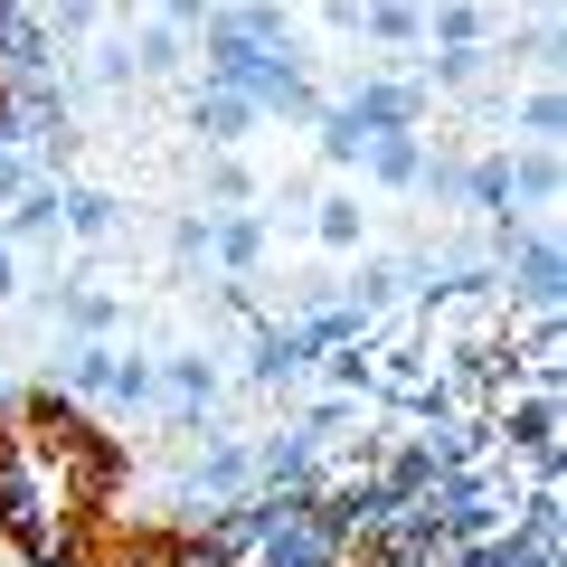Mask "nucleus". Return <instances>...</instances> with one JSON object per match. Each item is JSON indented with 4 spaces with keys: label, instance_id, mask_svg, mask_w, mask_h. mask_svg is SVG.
Instances as JSON below:
<instances>
[{
    "label": "nucleus",
    "instance_id": "dca6fc26",
    "mask_svg": "<svg viewBox=\"0 0 567 567\" xmlns=\"http://www.w3.org/2000/svg\"><path fill=\"white\" fill-rule=\"evenodd\" d=\"M454 199L483 208V218H502V208H511V171H502V152H483V162L454 171Z\"/></svg>",
    "mask_w": 567,
    "mask_h": 567
},
{
    "label": "nucleus",
    "instance_id": "aec40b11",
    "mask_svg": "<svg viewBox=\"0 0 567 567\" xmlns=\"http://www.w3.org/2000/svg\"><path fill=\"white\" fill-rule=\"evenodd\" d=\"M199 189H208V199H218V208H256V171H246L237 152H208Z\"/></svg>",
    "mask_w": 567,
    "mask_h": 567
},
{
    "label": "nucleus",
    "instance_id": "0eeeda50",
    "mask_svg": "<svg viewBox=\"0 0 567 567\" xmlns=\"http://www.w3.org/2000/svg\"><path fill=\"white\" fill-rule=\"evenodd\" d=\"M425 152H435V142H425L416 123H398V133H369L360 171H369L379 189H425Z\"/></svg>",
    "mask_w": 567,
    "mask_h": 567
},
{
    "label": "nucleus",
    "instance_id": "393cba45",
    "mask_svg": "<svg viewBox=\"0 0 567 567\" xmlns=\"http://www.w3.org/2000/svg\"><path fill=\"white\" fill-rule=\"evenodd\" d=\"M322 29H341V39H360V0H322Z\"/></svg>",
    "mask_w": 567,
    "mask_h": 567
},
{
    "label": "nucleus",
    "instance_id": "412c9836",
    "mask_svg": "<svg viewBox=\"0 0 567 567\" xmlns=\"http://www.w3.org/2000/svg\"><path fill=\"white\" fill-rule=\"evenodd\" d=\"M171 265H181V275H199V265H208V218H199V208L171 218Z\"/></svg>",
    "mask_w": 567,
    "mask_h": 567
},
{
    "label": "nucleus",
    "instance_id": "6e6552de",
    "mask_svg": "<svg viewBox=\"0 0 567 567\" xmlns=\"http://www.w3.org/2000/svg\"><path fill=\"white\" fill-rule=\"evenodd\" d=\"M208 265L237 275V284L265 265V218H256V208H208Z\"/></svg>",
    "mask_w": 567,
    "mask_h": 567
},
{
    "label": "nucleus",
    "instance_id": "423d86ee",
    "mask_svg": "<svg viewBox=\"0 0 567 567\" xmlns=\"http://www.w3.org/2000/svg\"><path fill=\"white\" fill-rule=\"evenodd\" d=\"M256 123H265V114H256V95H246V85H218V76H208L199 95H189V133H199L208 152H237Z\"/></svg>",
    "mask_w": 567,
    "mask_h": 567
},
{
    "label": "nucleus",
    "instance_id": "f03ea898",
    "mask_svg": "<svg viewBox=\"0 0 567 567\" xmlns=\"http://www.w3.org/2000/svg\"><path fill=\"white\" fill-rule=\"evenodd\" d=\"M312 360H322V350H312L303 322H246V388H265V398H275V388H303Z\"/></svg>",
    "mask_w": 567,
    "mask_h": 567
},
{
    "label": "nucleus",
    "instance_id": "4468645a",
    "mask_svg": "<svg viewBox=\"0 0 567 567\" xmlns=\"http://www.w3.org/2000/svg\"><path fill=\"white\" fill-rule=\"evenodd\" d=\"M360 237H369V208L350 199V189L312 199V246H322V256H360Z\"/></svg>",
    "mask_w": 567,
    "mask_h": 567
},
{
    "label": "nucleus",
    "instance_id": "a878e982",
    "mask_svg": "<svg viewBox=\"0 0 567 567\" xmlns=\"http://www.w3.org/2000/svg\"><path fill=\"white\" fill-rule=\"evenodd\" d=\"M29 567H85V558H76V548H66V558H29Z\"/></svg>",
    "mask_w": 567,
    "mask_h": 567
},
{
    "label": "nucleus",
    "instance_id": "1a4fd4ad",
    "mask_svg": "<svg viewBox=\"0 0 567 567\" xmlns=\"http://www.w3.org/2000/svg\"><path fill=\"white\" fill-rule=\"evenodd\" d=\"M58 199H66V181H29L20 199H10V218H0V237L10 246H58L66 227H58Z\"/></svg>",
    "mask_w": 567,
    "mask_h": 567
},
{
    "label": "nucleus",
    "instance_id": "f3484780",
    "mask_svg": "<svg viewBox=\"0 0 567 567\" xmlns=\"http://www.w3.org/2000/svg\"><path fill=\"white\" fill-rule=\"evenodd\" d=\"M312 142H322V162H341V171H360V152H369V133L350 123V104H341V95L312 114Z\"/></svg>",
    "mask_w": 567,
    "mask_h": 567
},
{
    "label": "nucleus",
    "instance_id": "20e7f679",
    "mask_svg": "<svg viewBox=\"0 0 567 567\" xmlns=\"http://www.w3.org/2000/svg\"><path fill=\"white\" fill-rule=\"evenodd\" d=\"M152 379H162V406H171V416H208V406L227 398L218 350H162V360H152Z\"/></svg>",
    "mask_w": 567,
    "mask_h": 567
},
{
    "label": "nucleus",
    "instance_id": "a211bd4d",
    "mask_svg": "<svg viewBox=\"0 0 567 567\" xmlns=\"http://www.w3.org/2000/svg\"><path fill=\"white\" fill-rule=\"evenodd\" d=\"M511 123H520V142H548V152H558V133H567V104H558V85H529V95H520V114H511Z\"/></svg>",
    "mask_w": 567,
    "mask_h": 567
},
{
    "label": "nucleus",
    "instance_id": "6ab92c4d",
    "mask_svg": "<svg viewBox=\"0 0 567 567\" xmlns=\"http://www.w3.org/2000/svg\"><path fill=\"white\" fill-rule=\"evenodd\" d=\"M227 20L256 48H293V10H284V0H227Z\"/></svg>",
    "mask_w": 567,
    "mask_h": 567
},
{
    "label": "nucleus",
    "instance_id": "b1692460",
    "mask_svg": "<svg viewBox=\"0 0 567 567\" xmlns=\"http://www.w3.org/2000/svg\"><path fill=\"white\" fill-rule=\"evenodd\" d=\"M20 284H29V275H20V246L0 237V303H20Z\"/></svg>",
    "mask_w": 567,
    "mask_h": 567
},
{
    "label": "nucleus",
    "instance_id": "2eb2a0df",
    "mask_svg": "<svg viewBox=\"0 0 567 567\" xmlns=\"http://www.w3.org/2000/svg\"><path fill=\"white\" fill-rule=\"evenodd\" d=\"M58 227H66V237H85V246H104V237L123 227V199H114V189H66V199H58Z\"/></svg>",
    "mask_w": 567,
    "mask_h": 567
},
{
    "label": "nucleus",
    "instance_id": "4be33fe9",
    "mask_svg": "<svg viewBox=\"0 0 567 567\" xmlns=\"http://www.w3.org/2000/svg\"><path fill=\"white\" fill-rule=\"evenodd\" d=\"M29 181H48V171H39V162H29L20 142H0V208L20 199V189H29Z\"/></svg>",
    "mask_w": 567,
    "mask_h": 567
},
{
    "label": "nucleus",
    "instance_id": "9b49d317",
    "mask_svg": "<svg viewBox=\"0 0 567 567\" xmlns=\"http://www.w3.org/2000/svg\"><path fill=\"white\" fill-rule=\"evenodd\" d=\"M360 39L416 58V48H425V0H360Z\"/></svg>",
    "mask_w": 567,
    "mask_h": 567
},
{
    "label": "nucleus",
    "instance_id": "ddd939ff",
    "mask_svg": "<svg viewBox=\"0 0 567 567\" xmlns=\"http://www.w3.org/2000/svg\"><path fill=\"white\" fill-rule=\"evenodd\" d=\"M123 58H133V76H181V66H189V29L142 20L133 39H123Z\"/></svg>",
    "mask_w": 567,
    "mask_h": 567
},
{
    "label": "nucleus",
    "instance_id": "9d476101",
    "mask_svg": "<svg viewBox=\"0 0 567 567\" xmlns=\"http://www.w3.org/2000/svg\"><path fill=\"white\" fill-rule=\"evenodd\" d=\"M502 171H511V208H558V152L548 142H520V152H502Z\"/></svg>",
    "mask_w": 567,
    "mask_h": 567
},
{
    "label": "nucleus",
    "instance_id": "f8f14e48",
    "mask_svg": "<svg viewBox=\"0 0 567 567\" xmlns=\"http://www.w3.org/2000/svg\"><path fill=\"white\" fill-rule=\"evenodd\" d=\"M425 48H492L483 0H425Z\"/></svg>",
    "mask_w": 567,
    "mask_h": 567
},
{
    "label": "nucleus",
    "instance_id": "39448f33",
    "mask_svg": "<svg viewBox=\"0 0 567 567\" xmlns=\"http://www.w3.org/2000/svg\"><path fill=\"white\" fill-rule=\"evenodd\" d=\"M341 104H350L360 133H398V123H425V104H435V95H425L416 76H360Z\"/></svg>",
    "mask_w": 567,
    "mask_h": 567
},
{
    "label": "nucleus",
    "instance_id": "f257e3e1",
    "mask_svg": "<svg viewBox=\"0 0 567 567\" xmlns=\"http://www.w3.org/2000/svg\"><path fill=\"white\" fill-rule=\"evenodd\" d=\"M58 398H104V406H152L162 379H152V350H123V341H66L48 360Z\"/></svg>",
    "mask_w": 567,
    "mask_h": 567
},
{
    "label": "nucleus",
    "instance_id": "7ed1b4c3",
    "mask_svg": "<svg viewBox=\"0 0 567 567\" xmlns=\"http://www.w3.org/2000/svg\"><path fill=\"white\" fill-rule=\"evenodd\" d=\"M237 492H256V445H246V435H208V445L181 464V511L237 502Z\"/></svg>",
    "mask_w": 567,
    "mask_h": 567
},
{
    "label": "nucleus",
    "instance_id": "5701e85b",
    "mask_svg": "<svg viewBox=\"0 0 567 567\" xmlns=\"http://www.w3.org/2000/svg\"><path fill=\"white\" fill-rule=\"evenodd\" d=\"M218 0H152V20H171V29H199Z\"/></svg>",
    "mask_w": 567,
    "mask_h": 567
}]
</instances>
